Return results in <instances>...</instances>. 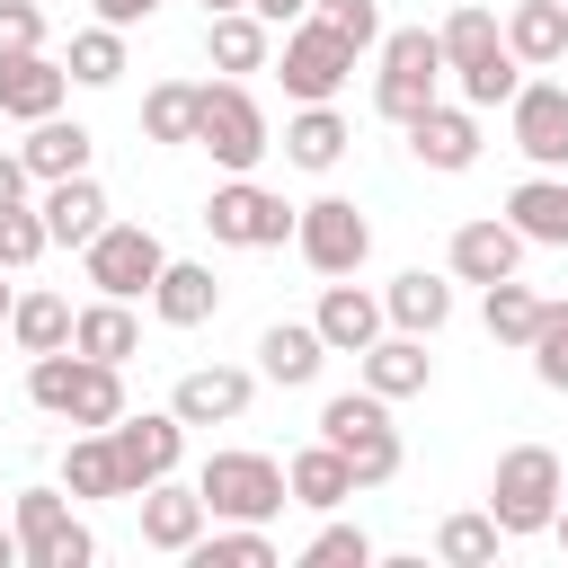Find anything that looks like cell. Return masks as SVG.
<instances>
[{
	"label": "cell",
	"instance_id": "cell-42",
	"mask_svg": "<svg viewBox=\"0 0 568 568\" xmlns=\"http://www.w3.org/2000/svg\"><path fill=\"white\" fill-rule=\"evenodd\" d=\"M302 568H373V532L364 524H320L311 550H302Z\"/></svg>",
	"mask_w": 568,
	"mask_h": 568
},
{
	"label": "cell",
	"instance_id": "cell-31",
	"mask_svg": "<svg viewBox=\"0 0 568 568\" xmlns=\"http://www.w3.org/2000/svg\"><path fill=\"white\" fill-rule=\"evenodd\" d=\"M346 142H355V133H346V115H337V106H302V115L284 124V160H293V169H311V178H328V169L346 160Z\"/></svg>",
	"mask_w": 568,
	"mask_h": 568
},
{
	"label": "cell",
	"instance_id": "cell-39",
	"mask_svg": "<svg viewBox=\"0 0 568 568\" xmlns=\"http://www.w3.org/2000/svg\"><path fill=\"white\" fill-rule=\"evenodd\" d=\"M71 80H80V89H115V80H124V27H106V18L80 27V36H71Z\"/></svg>",
	"mask_w": 568,
	"mask_h": 568
},
{
	"label": "cell",
	"instance_id": "cell-19",
	"mask_svg": "<svg viewBox=\"0 0 568 568\" xmlns=\"http://www.w3.org/2000/svg\"><path fill=\"white\" fill-rule=\"evenodd\" d=\"M248 373L240 364H195V373H178V390H169V408L186 417V426H231V417H248Z\"/></svg>",
	"mask_w": 568,
	"mask_h": 568
},
{
	"label": "cell",
	"instance_id": "cell-26",
	"mask_svg": "<svg viewBox=\"0 0 568 568\" xmlns=\"http://www.w3.org/2000/svg\"><path fill=\"white\" fill-rule=\"evenodd\" d=\"M204 53H213V71H266L275 62V27L257 9H222V18H204Z\"/></svg>",
	"mask_w": 568,
	"mask_h": 568
},
{
	"label": "cell",
	"instance_id": "cell-40",
	"mask_svg": "<svg viewBox=\"0 0 568 568\" xmlns=\"http://www.w3.org/2000/svg\"><path fill=\"white\" fill-rule=\"evenodd\" d=\"M53 248V231H44V204H0V266L18 275V266H36Z\"/></svg>",
	"mask_w": 568,
	"mask_h": 568
},
{
	"label": "cell",
	"instance_id": "cell-46",
	"mask_svg": "<svg viewBox=\"0 0 568 568\" xmlns=\"http://www.w3.org/2000/svg\"><path fill=\"white\" fill-rule=\"evenodd\" d=\"M27 186H36V169L18 151H0V204H27Z\"/></svg>",
	"mask_w": 568,
	"mask_h": 568
},
{
	"label": "cell",
	"instance_id": "cell-27",
	"mask_svg": "<svg viewBox=\"0 0 568 568\" xmlns=\"http://www.w3.org/2000/svg\"><path fill=\"white\" fill-rule=\"evenodd\" d=\"M506 44H515L524 71H550L568 53V0H515L506 9Z\"/></svg>",
	"mask_w": 568,
	"mask_h": 568
},
{
	"label": "cell",
	"instance_id": "cell-33",
	"mask_svg": "<svg viewBox=\"0 0 568 568\" xmlns=\"http://www.w3.org/2000/svg\"><path fill=\"white\" fill-rule=\"evenodd\" d=\"M62 488H71V497H124V462H115V435H106V426H80V435H71Z\"/></svg>",
	"mask_w": 568,
	"mask_h": 568
},
{
	"label": "cell",
	"instance_id": "cell-18",
	"mask_svg": "<svg viewBox=\"0 0 568 568\" xmlns=\"http://www.w3.org/2000/svg\"><path fill=\"white\" fill-rule=\"evenodd\" d=\"M355 364H364V390H382V399H417V390L435 382V355H426L417 328H382Z\"/></svg>",
	"mask_w": 568,
	"mask_h": 568
},
{
	"label": "cell",
	"instance_id": "cell-52",
	"mask_svg": "<svg viewBox=\"0 0 568 568\" xmlns=\"http://www.w3.org/2000/svg\"><path fill=\"white\" fill-rule=\"evenodd\" d=\"M550 532H559V550H568V497H559V524H550Z\"/></svg>",
	"mask_w": 568,
	"mask_h": 568
},
{
	"label": "cell",
	"instance_id": "cell-15",
	"mask_svg": "<svg viewBox=\"0 0 568 568\" xmlns=\"http://www.w3.org/2000/svg\"><path fill=\"white\" fill-rule=\"evenodd\" d=\"M133 506H142V541H151V550H169V559H186V550L204 541V524H213L204 488H178V479H151Z\"/></svg>",
	"mask_w": 568,
	"mask_h": 568
},
{
	"label": "cell",
	"instance_id": "cell-1",
	"mask_svg": "<svg viewBox=\"0 0 568 568\" xmlns=\"http://www.w3.org/2000/svg\"><path fill=\"white\" fill-rule=\"evenodd\" d=\"M27 399L62 426H115L124 417V364H98L80 346H53V355H27Z\"/></svg>",
	"mask_w": 568,
	"mask_h": 568
},
{
	"label": "cell",
	"instance_id": "cell-16",
	"mask_svg": "<svg viewBox=\"0 0 568 568\" xmlns=\"http://www.w3.org/2000/svg\"><path fill=\"white\" fill-rule=\"evenodd\" d=\"M524 248H532V240H524L506 213H479V222L453 231V275H462V284H497V275L524 266Z\"/></svg>",
	"mask_w": 568,
	"mask_h": 568
},
{
	"label": "cell",
	"instance_id": "cell-13",
	"mask_svg": "<svg viewBox=\"0 0 568 568\" xmlns=\"http://www.w3.org/2000/svg\"><path fill=\"white\" fill-rule=\"evenodd\" d=\"M506 124H515V151L532 169H568V89L559 80H524L506 98Z\"/></svg>",
	"mask_w": 568,
	"mask_h": 568
},
{
	"label": "cell",
	"instance_id": "cell-51",
	"mask_svg": "<svg viewBox=\"0 0 568 568\" xmlns=\"http://www.w3.org/2000/svg\"><path fill=\"white\" fill-rule=\"evenodd\" d=\"M222 9H248V0H204V18H222Z\"/></svg>",
	"mask_w": 568,
	"mask_h": 568
},
{
	"label": "cell",
	"instance_id": "cell-47",
	"mask_svg": "<svg viewBox=\"0 0 568 568\" xmlns=\"http://www.w3.org/2000/svg\"><path fill=\"white\" fill-rule=\"evenodd\" d=\"M151 9H160V0H98V18H106V27H142Z\"/></svg>",
	"mask_w": 568,
	"mask_h": 568
},
{
	"label": "cell",
	"instance_id": "cell-5",
	"mask_svg": "<svg viewBox=\"0 0 568 568\" xmlns=\"http://www.w3.org/2000/svg\"><path fill=\"white\" fill-rule=\"evenodd\" d=\"M435 80H444V36L435 27H390L382 36V71H373V106L390 124H417L435 106Z\"/></svg>",
	"mask_w": 568,
	"mask_h": 568
},
{
	"label": "cell",
	"instance_id": "cell-10",
	"mask_svg": "<svg viewBox=\"0 0 568 568\" xmlns=\"http://www.w3.org/2000/svg\"><path fill=\"white\" fill-rule=\"evenodd\" d=\"M18 541H27V568H89L98 559L89 524L71 515V488H18Z\"/></svg>",
	"mask_w": 568,
	"mask_h": 568
},
{
	"label": "cell",
	"instance_id": "cell-34",
	"mask_svg": "<svg viewBox=\"0 0 568 568\" xmlns=\"http://www.w3.org/2000/svg\"><path fill=\"white\" fill-rule=\"evenodd\" d=\"M195 115H204V80H160L142 98V142H195Z\"/></svg>",
	"mask_w": 568,
	"mask_h": 568
},
{
	"label": "cell",
	"instance_id": "cell-32",
	"mask_svg": "<svg viewBox=\"0 0 568 568\" xmlns=\"http://www.w3.org/2000/svg\"><path fill=\"white\" fill-rule=\"evenodd\" d=\"M382 311H390V328H417V337H435V328L453 320V284H444V275H426V266H408V275H390Z\"/></svg>",
	"mask_w": 568,
	"mask_h": 568
},
{
	"label": "cell",
	"instance_id": "cell-14",
	"mask_svg": "<svg viewBox=\"0 0 568 568\" xmlns=\"http://www.w3.org/2000/svg\"><path fill=\"white\" fill-rule=\"evenodd\" d=\"M62 98H71V62H53L44 44H36V53H0V115H9V124L62 115Z\"/></svg>",
	"mask_w": 568,
	"mask_h": 568
},
{
	"label": "cell",
	"instance_id": "cell-49",
	"mask_svg": "<svg viewBox=\"0 0 568 568\" xmlns=\"http://www.w3.org/2000/svg\"><path fill=\"white\" fill-rule=\"evenodd\" d=\"M27 559V541H18V524H0V568H18Z\"/></svg>",
	"mask_w": 568,
	"mask_h": 568
},
{
	"label": "cell",
	"instance_id": "cell-12",
	"mask_svg": "<svg viewBox=\"0 0 568 568\" xmlns=\"http://www.w3.org/2000/svg\"><path fill=\"white\" fill-rule=\"evenodd\" d=\"M106 435H115V462H124V497H142L151 479H169L178 453H186V417L178 408H142V417L124 408Z\"/></svg>",
	"mask_w": 568,
	"mask_h": 568
},
{
	"label": "cell",
	"instance_id": "cell-21",
	"mask_svg": "<svg viewBox=\"0 0 568 568\" xmlns=\"http://www.w3.org/2000/svg\"><path fill=\"white\" fill-rule=\"evenodd\" d=\"M320 364H328L320 320H275V328L257 337V373H266L275 390H311V382H320Z\"/></svg>",
	"mask_w": 568,
	"mask_h": 568
},
{
	"label": "cell",
	"instance_id": "cell-43",
	"mask_svg": "<svg viewBox=\"0 0 568 568\" xmlns=\"http://www.w3.org/2000/svg\"><path fill=\"white\" fill-rule=\"evenodd\" d=\"M532 373L550 382V390H568V302H541V328H532Z\"/></svg>",
	"mask_w": 568,
	"mask_h": 568
},
{
	"label": "cell",
	"instance_id": "cell-36",
	"mask_svg": "<svg viewBox=\"0 0 568 568\" xmlns=\"http://www.w3.org/2000/svg\"><path fill=\"white\" fill-rule=\"evenodd\" d=\"M71 302L62 293H18V311H9V337L27 346V355H53V346H71Z\"/></svg>",
	"mask_w": 568,
	"mask_h": 568
},
{
	"label": "cell",
	"instance_id": "cell-30",
	"mask_svg": "<svg viewBox=\"0 0 568 568\" xmlns=\"http://www.w3.org/2000/svg\"><path fill=\"white\" fill-rule=\"evenodd\" d=\"M71 346H80V355H98V364H124V355H142V320H133V302L98 293V302L71 320Z\"/></svg>",
	"mask_w": 568,
	"mask_h": 568
},
{
	"label": "cell",
	"instance_id": "cell-45",
	"mask_svg": "<svg viewBox=\"0 0 568 568\" xmlns=\"http://www.w3.org/2000/svg\"><path fill=\"white\" fill-rule=\"evenodd\" d=\"M44 44V9L36 0H0V53H36Z\"/></svg>",
	"mask_w": 568,
	"mask_h": 568
},
{
	"label": "cell",
	"instance_id": "cell-2",
	"mask_svg": "<svg viewBox=\"0 0 568 568\" xmlns=\"http://www.w3.org/2000/svg\"><path fill=\"white\" fill-rule=\"evenodd\" d=\"M559 497H568V470H559V453H550V444H515V453H497L488 515H497V532H506V541L550 532V524H559Z\"/></svg>",
	"mask_w": 568,
	"mask_h": 568
},
{
	"label": "cell",
	"instance_id": "cell-28",
	"mask_svg": "<svg viewBox=\"0 0 568 568\" xmlns=\"http://www.w3.org/2000/svg\"><path fill=\"white\" fill-rule=\"evenodd\" d=\"M506 222L532 240V248H568V178H524L515 195H506Z\"/></svg>",
	"mask_w": 568,
	"mask_h": 568
},
{
	"label": "cell",
	"instance_id": "cell-24",
	"mask_svg": "<svg viewBox=\"0 0 568 568\" xmlns=\"http://www.w3.org/2000/svg\"><path fill=\"white\" fill-rule=\"evenodd\" d=\"M284 479H293V506H311V515H337L346 497H355V462L320 435V444H302L293 462H284Z\"/></svg>",
	"mask_w": 568,
	"mask_h": 568
},
{
	"label": "cell",
	"instance_id": "cell-17",
	"mask_svg": "<svg viewBox=\"0 0 568 568\" xmlns=\"http://www.w3.org/2000/svg\"><path fill=\"white\" fill-rule=\"evenodd\" d=\"M320 337H328V355H364L382 328H390V311H382V293H364V284H346V275H328V293H320Z\"/></svg>",
	"mask_w": 568,
	"mask_h": 568
},
{
	"label": "cell",
	"instance_id": "cell-8",
	"mask_svg": "<svg viewBox=\"0 0 568 568\" xmlns=\"http://www.w3.org/2000/svg\"><path fill=\"white\" fill-rule=\"evenodd\" d=\"M195 142L231 169V178H248L266 151H275V133H266V106L240 89V80H204V115H195Z\"/></svg>",
	"mask_w": 568,
	"mask_h": 568
},
{
	"label": "cell",
	"instance_id": "cell-48",
	"mask_svg": "<svg viewBox=\"0 0 568 568\" xmlns=\"http://www.w3.org/2000/svg\"><path fill=\"white\" fill-rule=\"evenodd\" d=\"M266 27H293V18H311V0H248Z\"/></svg>",
	"mask_w": 568,
	"mask_h": 568
},
{
	"label": "cell",
	"instance_id": "cell-50",
	"mask_svg": "<svg viewBox=\"0 0 568 568\" xmlns=\"http://www.w3.org/2000/svg\"><path fill=\"white\" fill-rule=\"evenodd\" d=\"M0 275H9V266H0ZM9 311H18V293H9V284H0V328H9Z\"/></svg>",
	"mask_w": 568,
	"mask_h": 568
},
{
	"label": "cell",
	"instance_id": "cell-22",
	"mask_svg": "<svg viewBox=\"0 0 568 568\" xmlns=\"http://www.w3.org/2000/svg\"><path fill=\"white\" fill-rule=\"evenodd\" d=\"M89 151H98V133H89V124H71V115H36V124H27V142H18V160L36 169V186L80 178V169H89Z\"/></svg>",
	"mask_w": 568,
	"mask_h": 568
},
{
	"label": "cell",
	"instance_id": "cell-3",
	"mask_svg": "<svg viewBox=\"0 0 568 568\" xmlns=\"http://www.w3.org/2000/svg\"><path fill=\"white\" fill-rule=\"evenodd\" d=\"M320 435L355 462V488H390L399 462H408V444H399L382 390H337V399H320Z\"/></svg>",
	"mask_w": 568,
	"mask_h": 568
},
{
	"label": "cell",
	"instance_id": "cell-35",
	"mask_svg": "<svg viewBox=\"0 0 568 568\" xmlns=\"http://www.w3.org/2000/svg\"><path fill=\"white\" fill-rule=\"evenodd\" d=\"M479 293H488V302H479L488 337H497V346H532V328H541V293L515 284V275H497V284H479Z\"/></svg>",
	"mask_w": 568,
	"mask_h": 568
},
{
	"label": "cell",
	"instance_id": "cell-25",
	"mask_svg": "<svg viewBox=\"0 0 568 568\" xmlns=\"http://www.w3.org/2000/svg\"><path fill=\"white\" fill-rule=\"evenodd\" d=\"M151 311H160L169 328H204V320L222 311V284H213V266H195V257H169V266H160V284H151Z\"/></svg>",
	"mask_w": 568,
	"mask_h": 568
},
{
	"label": "cell",
	"instance_id": "cell-29",
	"mask_svg": "<svg viewBox=\"0 0 568 568\" xmlns=\"http://www.w3.org/2000/svg\"><path fill=\"white\" fill-rule=\"evenodd\" d=\"M435 36H444V71H453V80L506 53V18H497V9H479V0H462V9H453Z\"/></svg>",
	"mask_w": 568,
	"mask_h": 568
},
{
	"label": "cell",
	"instance_id": "cell-20",
	"mask_svg": "<svg viewBox=\"0 0 568 568\" xmlns=\"http://www.w3.org/2000/svg\"><path fill=\"white\" fill-rule=\"evenodd\" d=\"M408 151L426 160V169H444V178H462L470 160H479V106H426L417 124H408Z\"/></svg>",
	"mask_w": 568,
	"mask_h": 568
},
{
	"label": "cell",
	"instance_id": "cell-41",
	"mask_svg": "<svg viewBox=\"0 0 568 568\" xmlns=\"http://www.w3.org/2000/svg\"><path fill=\"white\" fill-rule=\"evenodd\" d=\"M311 18L337 27L355 53H382V36H390V27H382V0H311Z\"/></svg>",
	"mask_w": 568,
	"mask_h": 568
},
{
	"label": "cell",
	"instance_id": "cell-23",
	"mask_svg": "<svg viewBox=\"0 0 568 568\" xmlns=\"http://www.w3.org/2000/svg\"><path fill=\"white\" fill-rule=\"evenodd\" d=\"M44 231H53V248H89L98 231H106V186L80 169V178H53L44 186Z\"/></svg>",
	"mask_w": 568,
	"mask_h": 568
},
{
	"label": "cell",
	"instance_id": "cell-38",
	"mask_svg": "<svg viewBox=\"0 0 568 568\" xmlns=\"http://www.w3.org/2000/svg\"><path fill=\"white\" fill-rule=\"evenodd\" d=\"M195 568H275V541H266V524H204V541L186 550Z\"/></svg>",
	"mask_w": 568,
	"mask_h": 568
},
{
	"label": "cell",
	"instance_id": "cell-11",
	"mask_svg": "<svg viewBox=\"0 0 568 568\" xmlns=\"http://www.w3.org/2000/svg\"><path fill=\"white\" fill-rule=\"evenodd\" d=\"M293 248L311 257V275H355L373 257V222L346 204V195H311L302 222H293Z\"/></svg>",
	"mask_w": 568,
	"mask_h": 568
},
{
	"label": "cell",
	"instance_id": "cell-44",
	"mask_svg": "<svg viewBox=\"0 0 568 568\" xmlns=\"http://www.w3.org/2000/svg\"><path fill=\"white\" fill-rule=\"evenodd\" d=\"M524 89V62H515V44L497 53V62H479V71H462V106H506Z\"/></svg>",
	"mask_w": 568,
	"mask_h": 568
},
{
	"label": "cell",
	"instance_id": "cell-6",
	"mask_svg": "<svg viewBox=\"0 0 568 568\" xmlns=\"http://www.w3.org/2000/svg\"><path fill=\"white\" fill-rule=\"evenodd\" d=\"M293 222H302V204H284V195L257 186V178H222V186L204 195V231H213L222 248H284Z\"/></svg>",
	"mask_w": 568,
	"mask_h": 568
},
{
	"label": "cell",
	"instance_id": "cell-7",
	"mask_svg": "<svg viewBox=\"0 0 568 568\" xmlns=\"http://www.w3.org/2000/svg\"><path fill=\"white\" fill-rule=\"evenodd\" d=\"M346 71H355V44H346L337 27H320V18H293V27H284L275 80H284L293 106H328V98L346 89Z\"/></svg>",
	"mask_w": 568,
	"mask_h": 568
},
{
	"label": "cell",
	"instance_id": "cell-4",
	"mask_svg": "<svg viewBox=\"0 0 568 568\" xmlns=\"http://www.w3.org/2000/svg\"><path fill=\"white\" fill-rule=\"evenodd\" d=\"M195 488H204L213 524H266V515L293 506V479H284V462H266V453H204Z\"/></svg>",
	"mask_w": 568,
	"mask_h": 568
},
{
	"label": "cell",
	"instance_id": "cell-9",
	"mask_svg": "<svg viewBox=\"0 0 568 568\" xmlns=\"http://www.w3.org/2000/svg\"><path fill=\"white\" fill-rule=\"evenodd\" d=\"M160 266H169V248H160V231H151V222H106V231L80 248V275H89L98 293H115V302L151 293V284H160Z\"/></svg>",
	"mask_w": 568,
	"mask_h": 568
},
{
	"label": "cell",
	"instance_id": "cell-37",
	"mask_svg": "<svg viewBox=\"0 0 568 568\" xmlns=\"http://www.w3.org/2000/svg\"><path fill=\"white\" fill-rule=\"evenodd\" d=\"M497 541H506V532H497V515H488V506H479V515H444V524H435V559H444V568H488V559H497Z\"/></svg>",
	"mask_w": 568,
	"mask_h": 568
}]
</instances>
